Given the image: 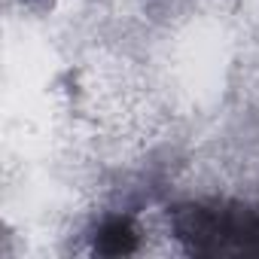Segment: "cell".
<instances>
[{"label":"cell","instance_id":"1","mask_svg":"<svg viewBox=\"0 0 259 259\" xmlns=\"http://www.w3.org/2000/svg\"><path fill=\"white\" fill-rule=\"evenodd\" d=\"M174 238L195 256H259V207L189 201L171 210Z\"/></svg>","mask_w":259,"mask_h":259},{"label":"cell","instance_id":"2","mask_svg":"<svg viewBox=\"0 0 259 259\" xmlns=\"http://www.w3.org/2000/svg\"><path fill=\"white\" fill-rule=\"evenodd\" d=\"M95 250L104 256H122L138 250V229L128 217H110L95 235Z\"/></svg>","mask_w":259,"mask_h":259}]
</instances>
